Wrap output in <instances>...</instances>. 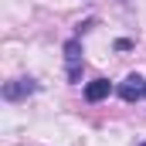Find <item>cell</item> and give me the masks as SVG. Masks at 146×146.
Wrapping results in <instances>:
<instances>
[{"instance_id":"6da1fadb","label":"cell","mask_w":146,"mask_h":146,"mask_svg":"<svg viewBox=\"0 0 146 146\" xmlns=\"http://www.w3.org/2000/svg\"><path fill=\"white\" fill-rule=\"evenodd\" d=\"M115 92H119L122 102H143V99H146V78H143V75H129L126 82H119Z\"/></svg>"},{"instance_id":"7a4b0ae2","label":"cell","mask_w":146,"mask_h":146,"mask_svg":"<svg viewBox=\"0 0 146 146\" xmlns=\"http://www.w3.org/2000/svg\"><path fill=\"white\" fill-rule=\"evenodd\" d=\"M34 92H37L34 78H14V82L3 85V99H7V102H21V99H27V95H34Z\"/></svg>"},{"instance_id":"3957f363","label":"cell","mask_w":146,"mask_h":146,"mask_svg":"<svg viewBox=\"0 0 146 146\" xmlns=\"http://www.w3.org/2000/svg\"><path fill=\"white\" fill-rule=\"evenodd\" d=\"M65 61H68V78L78 82L82 78V41L78 37L65 41Z\"/></svg>"},{"instance_id":"277c9868","label":"cell","mask_w":146,"mask_h":146,"mask_svg":"<svg viewBox=\"0 0 146 146\" xmlns=\"http://www.w3.org/2000/svg\"><path fill=\"white\" fill-rule=\"evenodd\" d=\"M109 92H112L109 78H92V82L85 85V99H88V102H102V99H109Z\"/></svg>"},{"instance_id":"5b68a950","label":"cell","mask_w":146,"mask_h":146,"mask_svg":"<svg viewBox=\"0 0 146 146\" xmlns=\"http://www.w3.org/2000/svg\"><path fill=\"white\" fill-rule=\"evenodd\" d=\"M129 48H133V41H126V37H122V41H115V51H129Z\"/></svg>"},{"instance_id":"8992f818","label":"cell","mask_w":146,"mask_h":146,"mask_svg":"<svg viewBox=\"0 0 146 146\" xmlns=\"http://www.w3.org/2000/svg\"><path fill=\"white\" fill-rule=\"evenodd\" d=\"M143 146H146V143H143Z\"/></svg>"}]
</instances>
